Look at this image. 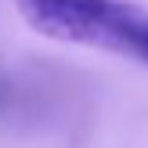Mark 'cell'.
Wrapping results in <instances>:
<instances>
[{"label": "cell", "instance_id": "cell-1", "mask_svg": "<svg viewBox=\"0 0 148 148\" xmlns=\"http://www.w3.org/2000/svg\"><path fill=\"white\" fill-rule=\"evenodd\" d=\"M43 36L83 43L148 65V11L127 0H14Z\"/></svg>", "mask_w": 148, "mask_h": 148}]
</instances>
